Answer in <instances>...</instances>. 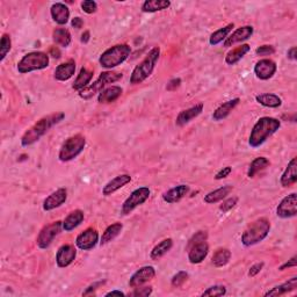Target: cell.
Instances as JSON below:
<instances>
[{
  "instance_id": "6da1fadb",
  "label": "cell",
  "mask_w": 297,
  "mask_h": 297,
  "mask_svg": "<svg viewBox=\"0 0 297 297\" xmlns=\"http://www.w3.org/2000/svg\"><path fill=\"white\" fill-rule=\"evenodd\" d=\"M64 113H53L50 115H46L37 121L34 126H31L28 130L24 132L22 137H21V145L22 146H29L34 143H36L38 139L43 137L46 132L53 126L62 122L64 120Z\"/></svg>"
},
{
  "instance_id": "7a4b0ae2",
  "label": "cell",
  "mask_w": 297,
  "mask_h": 297,
  "mask_svg": "<svg viewBox=\"0 0 297 297\" xmlns=\"http://www.w3.org/2000/svg\"><path fill=\"white\" fill-rule=\"evenodd\" d=\"M281 127V121L274 117L264 116L257 121L250 134L249 144L251 148H259Z\"/></svg>"
},
{
  "instance_id": "3957f363",
  "label": "cell",
  "mask_w": 297,
  "mask_h": 297,
  "mask_svg": "<svg viewBox=\"0 0 297 297\" xmlns=\"http://www.w3.org/2000/svg\"><path fill=\"white\" fill-rule=\"evenodd\" d=\"M160 56V48L155 46L150 50V52L145 56V58L135 67L130 76V84L138 85L151 76L153 70H155L156 64L158 62Z\"/></svg>"
},
{
  "instance_id": "277c9868",
  "label": "cell",
  "mask_w": 297,
  "mask_h": 297,
  "mask_svg": "<svg viewBox=\"0 0 297 297\" xmlns=\"http://www.w3.org/2000/svg\"><path fill=\"white\" fill-rule=\"evenodd\" d=\"M271 231V222L267 218H258L252 222L242 235V243L246 248L259 244L267 237Z\"/></svg>"
},
{
  "instance_id": "5b68a950",
  "label": "cell",
  "mask_w": 297,
  "mask_h": 297,
  "mask_svg": "<svg viewBox=\"0 0 297 297\" xmlns=\"http://www.w3.org/2000/svg\"><path fill=\"white\" fill-rule=\"evenodd\" d=\"M131 48L128 44H116L112 48L107 49L102 55L100 56L99 63L105 69L109 70L122 64L124 60L130 56Z\"/></svg>"
},
{
  "instance_id": "8992f818",
  "label": "cell",
  "mask_w": 297,
  "mask_h": 297,
  "mask_svg": "<svg viewBox=\"0 0 297 297\" xmlns=\"http://www.w3.org/2000/svg\"><path fill=\"white\" fill-rule=\"evenodd\" d=\"M49 66V55L42 51H33L24 55L17 63L19 73L24 74L33 72V71L43 70Z\"/></svg>"
},
{
  "instance_id": "52a82bcc",
  "label": "cell",
  "mask_w": 297,
  "mask_h": 297,
  "mask_svg": "<svg viewBox=\"0 0 297 297\" xmlns=\"http://www.w3.org/2000/svg\"><path fill=\"white\" fill-rule=\"evenodd\" d=\"M86 145V139L83 135L77 134L74 136H71L60 146L58 158L60 162H70L83 152Z\"/></svg>"
},
{
  "instance_id": "ba28073f",
  "label": "cell",
  "mask_w": 297,
  "mask_h": 297,
  "mask_svg": "<svg viewBox=\"0 0 297 297\" xmlns=\"http://www.w3.org/2000/svg\"><path fill=\"white\" fill-rule=\"evenodd\" d=\"M123 77L122 73L114 72V71H105L100 74L98 79H96L92 85H88L87 87L84 88L83 91L79 92L80 98L83 99H89L96 93H100L106 88V86L108 84H113L119 81L121 78Z\"/></svg>"
},
{
  "instance_id": "9c48e42d",
  "label": "cell",
  "mask_w": 297,
  "mask_h": 297,
  "mask_svg": "<svg viewBox=\"0 0 297 297\" xmlns=\"http://www.w3.org/2000/svg\"><path fill=\"white\" fill-rule=\"evenodd\" d=\"M62 229H63V222L60 221H56L51 224L45 225L37 236L36 244L38 248L42 250L48 249L49 246L51 245V243L53 239H55L56 236H58L60 234Z\"/></svg>"
},
{
  "instance_id": "30bf717a",
  "label": "cell",
  "mask_w": 297,
  "mask_h": 297,
  "mask_svg": "<svg viewBox=\"0 0 297 297\" xmlns=\"http://www.w3.org/2000/svg\"><path fill=\"white\" fill-rule=\"evenodd\" d=\"M150 189L148 187H139L135 189L122 205V214L129 215L132 210L144 203L150 198Z\"/></svg>"
},
{
  "instance_id": "8fae6325",
  "label": "cell",
  "mask_w": 297,
  "mask_h": 297,
  "mask_svg": "<svg viewBox=\"0 0 297 297\" xmlns=\"http://www.w3.org/2000/svg\"><path fill=\"white\" fill-rule=\"evenodd\" d=\"M277 215L281 218H291L297 215V195L292 193L282 199L280 205L277 208Z\"/></svg>"
},
{
  "instance_id": "7c38bea8",
  "label": "cell",
  "mask_w": 297,
  "mask_h": 297,
  "mask_svg": "<svg viewBox=\"0 0 297 297\" xmlns=\"http://www.w3.org/2000/svg\"><path fill=\"white\" fill-rule=\"evenodd\" d=\"M99 242V234L95 229L88 228L85 231L78 235L76 239V245L78 249L83 250V251H89V250L94 249Z\"/></svg>"
},
{
  "instance_id": "4fadbf2b",
  "label": "cell",
  "mask_w": 297,
  "mask_h": 297,
  "mask_svg": "<svg viewBox=\"0 0 297 297\" xmlns=\"http://www.w3.org/2000/svg\"><path fill=\"white\" fill-rule=\"evenodd\" d=\"M155 277H156L155 267L144 266L139 268L136 273H134V275L130 278V281H129V286H130L131 288L141 287L142 285H144L150 280H152Z\"/></svg>"
},
{
  "instance_id": "5bb4252c",
  "label": "cell",
  "mask_w": 297,
  "mask_h": 297,
  "mask_svg": "<svg viewBox=\"0 0 297 297\" xmlns=\"http://www.w3.org/2000/svg\"><path fill=\"white\" fill-rule=\"evenodd\" d=\"M277 72V64L272 59H260L255 66V74L258 79L268 80Z\"/></svg>"
},
{
  "instance_id": "9a60e30c",
  "label": "cell",
  "mask_w": 297,
  "mask_h": 297,
  "mask_svg": "<svg viewBox=\"0 0 297 297\" xmlns=\"http://www.w3.org/2000/svg\"><path fill=\"white\" fill-rule=\"evenodd\" d=\"M76 257H77V250L73 245L66 244V245L60 246L56 255L57 266L60 268L70 266V265L74 261V259H76Z\"/></svg>"
},
{
  "instance_id": "2e32d148",
  "label": "cell",
  "mask_w": 297,
  "mask_h": 297,
  "mask_svg": "<svg viewBox=\"0 0 297 297\" xmlns=\"http://www.w3.org/2000/svg\"><path fill=\"white\" fill-rule=\"evenodd\" d=\"M67 191L65 188H59L52 194H50L43 202V210L44 212H51V210L58 208L66 201Z\"/></svg>"
},
{
  "instance_id": "e0dca14e",
  "label": "cell",
  "mask_w": 297,
  "mask_h": 297,
  "mask_svg": "<svg viewBox=\"0 0 297 297\" xmlns=\"http://www.w3.org/2000/svg\"><path fill=\"white\" fill-rule=\"evenodd\" d=\"M253 31H255V29H253L252 26H244V27L238 28V29H236L230 36L227 37V40L224 41L223 45L225 48H229V46L237 44V43H242L246 40H249V38L253 35Z\"/></svg>"
},
{
  "instance_id": "ac0fdd59",
  "label": "cell",
  "mask_w": 297,
  "mask_h": 297,
  "mask_svg": "<svg viewBox=\"0 0 297 297\" xmlns=\"http://www.w3.org/2000/svg\"><path fill=\"white\" fill-rule=\"evenodd\" d=\"M209 246L206 242H200L188 249V260L191 264H200L208 256Z\"/></svg>"
},
{
  "instance_id": "d6986e66",
  "label": "cell",
  "mask_w": 297,
  "mask_h": 297,
  "mask_svg": "<svg viewBox=\"0 0 297 297\" xmlns=\"http://www.w3.org/2000/svg\"><path fill=\"white\" fill-rule=\"evenodd\" d=\"M131 181V177L129 174H121L112 179L109 182H107L105 187L102 189V194L105 196H109L124 187L127 184Z\"/></svg>"
},
{
  "instance_id": "ffe728a7",
  "label": "cell",
  "mask_w": 297,
  "mask_h": 297,
  "mask_svg": "<svg viewBox=\"0 0 297 297\" xmlns=\"http://www.w3.org/2000/svg\"><path fill=\"white\" fill-rule=\"evenodd\" d=\"M50 14H51L52 20L55 21L56 23L60 24H66L67 21L70 19V10L69 7L66 5H64L62 2H56L53 3L50 8Z\"/></svg>"
},
{
  "instance_id": "44dd1931",
  "label": "cell",
  "mask_w": 297,
  "mask_h": 297,
  "mask_svg": "<svg viewBox=\"0 0 297 297\" xmlns=\"http://www.w3.org/2000/svg\"><path fill=\"white\" fill-rule=\"evenodd\" d=\"M202 110H203V103H198V105L193 106L191 108L182 110V112L179 113L175 123H177V126L179 127H184L187 123L191 122L193 119L198 117L200 114L202 113Z\"/></svg>"
},
{
  "instance_id": "7402d4cb",
  "label": "cell",
  "mask_w": 297,
  "mask_h": 297,
  "mask_svg": "<svg viewBox=\"0 0 297 297\" xmlns=\"http://www.w3.org/2000/svg\"><path fill=\"white\" fill-rule=\"evenodd\" d=\"M76 72V62L73 59L59 64L55 70V79L58 81H66L73 77Z\"/></svg>"
},
{
  "instance_id": "603a6c76",
  "label": "cell",
  "mask_w": 297,
  "mask_h": 297,
  "mask_svg": "<svg viewBox=\"0 0 297 297\" xmlns=\"http://www.w3.org/2000/svg\"><path fill=\"white\" fill-rule=\"evenodd\" d=\"M297 181V159L293 158L291 163L288 164L287 169L285 170L281 177V186L285 188L291 187V186L295 185Z\"/></svg>"
},
{
  "instance_id": "cb8c5ba5",
  "label": "cell",
  "mask_w": 297,
  "mask_h": 297,
  "mask_svg": "<svg viewBox=\"0 0 297 297\" xmlns=\"http://www.w3.org/2000/svg\"><path fill=\"white\" fill-rule=\"evenodd\" d=\"M189 191H191V189H189V186L179 185V186H177V187L171 188L170 191L164 193L163 200L167 203H175V202L180 201L181 199H184L185 196L188 194Z\"/></svg>"
},
{
  "instance_id": "d4e9b609",
  "label": "cell",
  "mask_w": 297,
  "mask_h": 297,
  "mask_svg": "<svg viewBox=\"0 0 297 297\" xmlns=\"http://www.w3.org/2000/svg\"><path fill=\"white\" fill-rule=\"evenodd\" d=\"M123 89L120 86H110V87H106L103 91L99 93L98 101L100 103H110L116 101L117 99L122 95Z\"/></svg>"
},
{
  "instance_id": "484cf974",
  "label": "cell",
  "mask_w": 297,
  "mask_h": 297,
  "mask_svg": "<svg viewBox=\"0 0 297 297\" xmlns=\"http://www.w3.org/2000/svg\"><path fill=\"white\" fill-rule=\"evenodd\" d=\"M239 101V98H236V99H232V100H229V101L222 103V105L218 107V108L215 110L214 114H213V120L214 121H222L224 120L225 117L229 116V114H230L232 110L236 108V106L238 105Z\"/></svg>"
},
{
  "instance_id": "4316f807",
  "label": "cell",
  "mask_w": 297,
  "mask_h": 297,
  "mask_svg": "<svg viewBox=\"0 0 297 297\" xmlns=\"http://www.w3.org/2000/svg\"><path fill=\"white\" fill-rule=\"evenodd\" d=\"M83 221H84V213L79 209L73 210V212H71L69 215H67L65 220H64L63 229L65 231L70 232L74 230L77 227H79V225L83 223Z\"/></svg>"
},
{
  "instance_id": "83f0119b",
  "label": "cell",
  "mask_w": 297,
  "mask_h": 297,
  "mask_svg": "<svg viewBox=\"0 0 297 297\" xmlns=\"http://www.w3.org/2000/svg\"><path fill=\"white\" fill-rule=\"evenodd\" d=\"M250 49H251V46L249 44H242L237 46V48L230 50L225 56V63L228 65H235L250 51Z\"/></svg>"
},
{
  "instance_id": "f1b7e54d",
  "label": "cell",
  "mask_w": 297,
  "mask_h": 297,
  "mask_svg": "<svg viewBox=\"0 0 297 297\" xmlns=\"http://www.w3.org/2000/svg\"><path fill=\"white\" fill-rule=\"evenodd\" d=\"M258 103L261 106L268 107V108H279L282 105V100L279 95L273 94V93H265L256 96Z\"/></svg>"
},
{
  "instance_id": "f546056e",
  "label": "cell",
  "mask_w": 297,
  "mask_h": 297,
  "mask_svg": "<svg viewBox=\"0 0 297 297\" xmlns=\"http://www.w3.org/2000/svg\"><path fill=\"white\" fill-rule=\"evenodd\" d=\"M297 288V278H292L291 280L285 282L280 286H277L271 291H268L265 296H281L284 294H287L289 292L295 291Z\"/></svg>"
},
{
  "instance_id": "4dcf8cb0",
  "label": "cell",
  "mask_w": 297,
  "mask_h": 297,
  "mask_svg": "<svg viewBox=\"0 0 297 297\" xmlns=\"http://www.w3.org/2000/svg\"><path fill=\"white\" fill-rule=\"evenodd\" d=\"M92 78H93V71L88 70L87 67H83L72 85L73 89H76V91H79V92L83 91V89L87 87L88 84L91 83Z\"/></svg>"
},
{
  "instance_id": "1f68e13d",
  "label": "cell",
  "mask_w": 297,
  "mask_h": 297,
  "mask_svg": "<svg viewBox=\"0 0 297 297\" xmlns=\"http://www.w3.org/2000/svg\"><path fill=\"white\" fill-rule=\"evenodd\" d=\"M232 192V186H223V187L218 188V189H215V191L208 193L205 196V202L206 203H209V205H212V203H216V202H220L222 200L227 198V196L230 194Z\"/></svg>"
},
{
  "instance_id": "d6a6232c",
  "label": "cell",
  "mask_w": 297,
  "mask_h": 297,
  "mask_svg": "<svg viewBox=\"0 0 297 297\" xmlns=\"http://www.w3.org/2000/svg\"><path fill=\"white\" fill-rule=\"evenodd\" d=\"M171 6V1L169 0H146L143 3L142 10L145 13H155L158 10L167 9Z\"/></svg>"
},
{
  "instance_id": "836d02e7",
  "label": "cell",
  "mask_w": 297,
  "mask_h": 297,
  "mask_svg": "<svg viewBox=\"0 0 297 297\" xmlns=\"http://www.w3.org/2000/svg\"><path fill=\"white\" fill-rule=\"evenodd\" d=\"M122 229H123V225H122V223H119V222L109 225V227L105 230V232L102 234L100 245H106V244H108L109 242L114 241V239H115L117 236L121 234Z\"/></svg>"
},
{
  "instance_id": "e575fe53",
  "label": "cell",
  "mask_w": 297,
  "mask_h": 297,
  "mask_svg": "<svg viewBox=\"0 0 297 297\" xmlns=\"http://www.w3.org/2000/svg\"><path fill=\"white\" fill-rule=\"evenodd\" d=\"M172 246H173V241H172L171 238L164 239V241L160 242L158 245H156L155 248L152 249L151 253H150V257H151L152 260H159L160 258L165 256L166 253L170 251Z\"/></svg>"
},
{
  "instance_id": "d590c367",
  "label": "cell",
  "mask_w": 297,
  "mask_h": 297,
  "mask_svg": "<svg viewBox=\"0 0 297 297\" xmlns=\"http://www.w3.org/2000/svg\"><path fill=\"white\" fill-rule=\"evenodd\" d=\"M52 40L56 44L63 46V48H67L71 43L70 31L65 29V28H57V29L53 30Z\"/></svg>"
},
{
  "instance_id": "8d00e7d4",
  "label": "cell",
  "mask_w": 297,
  "mask_h": 297,
  "mask_svg": "<svg viewBox=\"0 0 297 297\" xmlns=\"http://www.w3.org/2000/svg\"><path fill=\"white\" fill-rule=\"evenodd\" d=\"M270 165H271L270 160H268L266 157H258V158L253 160L251 165L249 167V172H248L249 178H255L259 172L267 169Z\"/></svg>"
},
{
  "instance_id": "74e56055",
  "label": "cell",
  "mask_w": 297,
  "mask_h": 297,
  "mask_svg": "<svg viewBox=\"0 0 297 297\" xmlns=\"http://www.w3.org/2000/svg\"><path fill=\"white\" fill-rule=\"evenodd\" d=\"M234 27H235L234 23H229L228 26L221 28V29H218L215 31V33H213L212 36H210V38H209L210 45H217V44H220L221 42L227 40L228 35L231 33L232 28Z\"/></svg>"
},
{
  "instance_id": "f35d334b",
  "label": "cell",
  "mask_w": 297,
  "mask_h": 297,
  "mask_svg": "<svg viewBox=\"0 0 297 297\" xmlns=\"http://www.w3.org/2000/svg\"><path fill=\"white\" fill-rule=\"evenodd\" d=\"M231 259V252L228 249H218L213 256V264L216 267H223Z\"/></svg>"
},
{
  "instance_id": "ab89813d",
  "label": "cell",
  "mask_w": 297,
  "mask_h": 297,
  "mask_svg": "<svg viewBox=\"0 0 297 297\" xmlns=\"http://www.w3.org/2000/svg\"><path fill=\"white\" fill-rule=\"evenodd\" d=\"M10 48H12V41L8 34H3L1 37V42H0V60L5 59L7 53L9 52Z\"/></svg>"
},
{
  "instance_id": "60d3db41",
  "label": "cell",
  "mask_w": 297,
  "mask_h": 297,
  "mask_svg": "<svg viewBox=\"0 0 297 297\" xmlns=\"http://www.w3.org/2000/svg\"><path fill=\"white\" fill-rule=\"evenodd\" d=\"M227 294V288L224 287V286H213V287H210L207 289L206 292L202 293L201 296H224Z\"/></svg>"
},
{
  "instance_id": "b9f144b4",
  "label": "cell",
  "mask_w": 297,
  "mask_h": 297,
  "mask_svg": "<svg viewBox=\"0 0 297 297\" xmlns=\"http://www.w3.org/2000/svg\"><path fill=\"white\" fill-rule=\"evenodd\" d=\"M187 280H188V273H187V272L180 271V272H178V273L175 274L173 278H172L171 284L174 288H179V287H181V286L184 285Z\"/></svg>"
},
{
  "instance_id": "7bdbcfd3",
  "label": "cell",
  "mask_w": 297,
  "mask_h": 297,
  "mask_svg": "<svg viewBox=\"0 0 297 297\" xmlns=\"http://www.w3.org/2000/svg\"><path fill=\"white\" fill-rule=\"evenodd\" d=\"M207 238H208V234H207L206 231H199L196 232V234L193 236V237L189 239L188 242V245H187V250L191 248L192 245L196 244V243H200V242H207Z\"/></svg>"
},
{
  "instance_id": "ee69618b",
  "label": "cell",
  "mask_w": 297,
  "mask_h": 297,
  "mask_svg": "<svg viewBox=\"0 0 297 297\" xmlns=\"http://www.w3.org/2000/svg\"><path fill=\"white\" fill-rule=\"evenodd\" d=\"M81 8H83L85 13L93 14L98 9V3L95 1H92V0H85V1L81 2Z\"/></svg>"
},
{
  "instance_id": "f6af8a7d",
  "label": "cell",
  "mask_w": 297,
  "mask_h": 297,
  "mask_svg": "<svg viewBox=\"0 0 297 297\" xmlns=\"http://www.w3.org/2000/svg\"><path fill=\"white\" fill-rule=\"evenodd\" d=\"M152 294V287H137L135 288V291L129 294L130 296H136V297H148Z\"/></svg>"
},
{
  "instance_id": "bcb514c9",
  "label": "cell",
  "mask_w": 297,
  "mask_h": 297,
  "mask_svg": "<svg viewBox=\"0 0 297 297\" xmlns=\"http://www.w3.org/2000/svg\"><path fill=\"white\" fill-rule=\"evenodd\" d=\"M237 202H238V198H230V199L225 200V201L222 203L220 209L223 213H228V212H230V210L234 208L236 205H237Z\"/></svg>"
},
{
  "instance_id": "7dc6e473",
  "label": "cell",
  "mask_w": 297,
  "mask_h": 297,
  "mask_svg": "<svg viewBox=\"0 0 297 297\" xmlns=\"http://www.w3.org/2000/svg\"><path fill=\"white\" fill-rule=\"evenodd\" d=\"M275 52V49L272 45H261L256 50L258 56H270Z\"/></svg>"
},
{
  "instance_id": "c3c4849f",
  "label": "cell",
  "mask_w": 297,
  "mask_h": 297,
  "mask_svg": "<svg viewBox=\"0 0 297 297\" xmlns=\"http://www.w3.org/2000/svg\"><path fill=\"white\" fill-rule=\"evenodd\" d=\"M264 267V263H258V264H255L253 266H251V268H250L249 271V277H256V275H258L261 272V270H263Z\"/></svg>"
},
{
  "instance_id": "681fc988",
  "label": "cell",
  "mask_w": 297,
  "mask_h": 297,
  "mask_svg": "<svg viewBox=\"0 0 297 297\" xmlns=\"http://www.w3.org/2000/svg\"><path fill=\"white\" fill-rule=\"evenodd\" d=\"M180 85H181L180 78H173V79H171L169 81V84L166 86V89L167 91H175V89L180 87Z\"/></svg>"
},
{
  "instance_id": "f907efd6",
  "label": "cell",
  "mask_w": 297,
  "mask_h": 297,
  "mask_svg": "<svg viewBox=\"0 0 297 297\" xmlns=\"http://www.w3.org/2000/svg\"><path fill=\"white\" fill-rule=\"evenodd\" d=\"M231 172H232V167H230V166L223 167V169H222L216 175H215V179H216V180H222V179L227 178L228 175L231 173Z\"/></svg>"
},
{
  "instance_id": "816d5d0a",
  "label": "cell",
  "mask_w": 297,
  "mask_h": 297,
  "mask_svg": "<svg viewBox=\"0 0 297 297\" xmlns=\"http://www.w3.org/2000/svg\"><path fill=\"white\" fill-rule=\"evenodd\" d=\"M103 284H105V282H103V281H100V282H95V284L91 285V286H89V287H88L87 289H86V291H85V293H84L83 295H84V296L91 295L92 293H94V292L96 291V289H98V288L100 287V286L103 285Z\"/></svg>"
},
{
  "instance_id": "f5cc1de1",
  "label": "cell",
  "mask_w": 297,
  "mask_h": 297,
  "mask_svg": "<svg viewBox=\"0 0 297 297\" xmlns=\"http://www.w3.org/2000/svg\"><path fill=\"white\" fill-rule=\"evenodd\" d=\"M297 257L295 256V257H293L291 260L289 261H287V263L286 264H284L282 265V266L279 268V270L280 271H285V270H287V268H291V267H296V265H297Z\"/></svg>"
},
{
  "instance_id": "db71d44e",
  "label": "cell",
  "mask_w": 297,
  "mask_h": 297,
  "mask_svg": "<svg viewBox=\"0 0 297 297\" xmlns=\"http://www.w3.org/2000/svg\"><path fill=\"white\" fill-rule=\"evenodd\" d=\"M71 24H72L73 28H76V29H80L81 27H83L84 24V21L81 17H74V19H72V21H71Z\"/></svg>"
},
{
  "instance_id": "11a10c76",
  "label": "cell",
  "mask_w": 297,
  "mask_h": 297,
  "mask_svg": "<svg viewBox=\"0 0 297 297\" xmlns=\"http://www.w3.org/2000/svg\"><path fill=\"white\" fill-rule=\"evenodd\" d=\"M287 57H288L289 59H292V60H295L296 59V46H293V48H291V49L288 50Z\"/></svg>"
},
{
  "instance_id": "9f6ffc18",
  "label": "cell",
  "mask_w": 297,
  "mask_h": 297,
  "mask_svg": "<svg viewBox=\"0 0 297 297\" xmlns=\"http://www.w3.org/2000/svg\"><path fill=\"white\" fill-rule=\"evenodd\" d=\"M50 55H51L53 58H59L60 52H59V50L56 48V46H51V48H50Z\"/></svg>"
},
{
  "instance_id": "6f0895ef",
  "label": "cell",
  "mask_w": 297,
  "mask_h": 297,
  "mask_svg": "<svg viewBox=\"0 0 297 297\" xmlns=\"http://www.w3.org/2000/svg\"><path fill=\"white\" fill-rule=\"evenodd\" d=\"M106 296H126V294L120 291H113V292H109L107 293Z\"/></svg>"
},
{
  "instance_id": "680465c9",
  "label": "cell",
  "mask_w": 297,
  "mask_h": 297,
  "mask_svg": "<svg viewBox=\"0 0 297 297\" xmlns=\"http://www.w3.org/2000/svg\"><path fill=\"white\" fill-rule=\"evenodd\" d=\"M89 37H91V34H89V31L86 30L85 33L81 35V42L83 43H87L89 41Z\"/></svg>"
}]
</instances>
